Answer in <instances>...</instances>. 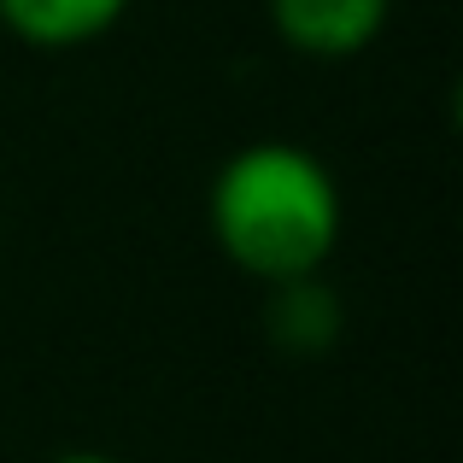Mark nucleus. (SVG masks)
<instances>
[{
	"instance_id": "3",
	"label": "nucleus",
	"mask_w": 463,
	"mask_h": 463,
	"mask_svg": "<svg viewBox=\"0 0 463 463\" xmlns=\"http://www.w3.org/2000/svg\"><path fill=\"white\" fill-rule=\"evenodd\" d=\"M129 6L136 0H0V24L24 47L71 53V47H89L106 30H118Z\"/></svg>"
},
{
	"instance_id": "2",
	"label": "nucleus",
	"mask_w": 463,
	"mask_h": 463,
	"mask_svg": "<svg viewBox=\"0 0 463 463\" xmlns=\"http://www.w3.org/2000/svg\"><path fill=\"white\" fill-rule=\"evenodd\" d=\"M264 12L282 47L335 65V59H358L364 47H375L393 0H264Z\"/></svg>"
},
{
	"instance_id": "4",
	"label": "nucleus",
	"mask_w": 463,
	"mask_h": 463,
	"mask_svg": "<svg viewBox=\"0 0 463 463\" xmlns=\"http://www.w3.org/2000/svg\"><path fill=\"white\" fill-rule=\"evenodd\" d=\"M264 328L282 352L294 358H311V352H328L340 340V294L317 276H294V282H270V299H264Z\"/></svg>"
},
{
	"instance_id": "5",
	"label": "nucleus",
	"mask_w": 463,
	"mask_h": 463,
	"mask_svg": "<svg viewBox=\"0 0 463 463\" xmlns=\"http://www.w3.org/2000/svg\"><path fill=\"white\" fill-rule=\"evenodd\" d=\"M47 463H118V458H106V452H59V458H47Z\"/></svg>"
},
{
	"instance_id": "1",
	"label": "nucleus",
	"mask_w": 463,
	"mask_h": 463,
	"mask_svg": "<svg viewBox=\"0 0 463 463\" xmlns=\"http://www.w3.org/2000/svg\"><path fill=\"white\" fill-rule=\"evenodd\" d=\"M340 217L335 176L299 141H252L229 153L205 194L217 252L264 288L323 270L340 247Z\"/></svg>"
}]
</instances>
